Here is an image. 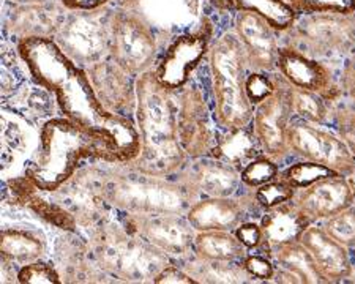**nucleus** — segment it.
Here are the masks:
<instances>
[{"instance_id":"nucleus-1","label":"nucleus","mask_w":355,"mask_h":284,"mask_svg":"<svg viewBox=\"0 0 355 284\" xmlns=\"http://www.w3.org/2000/svg\"><path fill=\"white\" fill-rule=\"evenodd\" d=\"M16 49L33 81L55 95L67 118L110 138L122 160L120 164L135 160L141 149L136 123L101 105L87 70L71 60L54 38H22Z\"/></svg>"},{"instance_id":"nucleus-2","label":"nucleus","mask_w":355,"mask_h":284,"mask_svg":"<svg viewBox=\"0 0 355 284\" xmlns=\"http://www.w3.org/2000/svg\"><path fill=\"white\" fill-rule=\"evenodd\" d=\"M175 94L158 82L153 70L136 78L135 116L141 149L127 166L175 177L190 160L179 141Z\"/></svg>"},{"instance_id":"nucleus-3","label":"nucleus","mask_w":355,"mask_h":284,"mask_svg":"<svg viewBox=\"0 0 355 284\" xmlns=\"http://www.w3.org/2000/svg\"><path fill=\"white\" fill-rule=\"evenodd\" d=\"M84 160L120 164L112 141L70 121L53 118L40 133V150L26 169V177L40 191L54 193L70 180Z\"/></svg>"},{"instance_id":"nucleus-4","label":"nucleus","mask_w":355,"mask_h":284,"mask_svg":"<svg viewBox=\"0 0 355 284\" xmlns=\"http://www.w3.org/2000/svg\"><path fill=\"white\" fill-rule=\"evenodd\" d=\"M106 196L117 212L187 215L200 196L179 177L142 172L127 164L106 172Z\"/></svg>"},{"instance_id":"nucleus-5","label":"nucleus","mask_w":355,"mask_h":284,"mask_svg":"<svg viewBox=\"0 0 355 284\" xmlns=\"http://www.w3.org/2000/svg\"><path fill=\"white\" fill-rule=\"evenodd\" d=\"M214 92V116L220 130H237L250 125L254 106L248 101L245 81L250 64L236 32H227L209 51Z\"/></svg>"},{"instance_id":"nucleus-6","label":"nucleus","mask_w":355,"mask_h":284,"mask_svg":"<svg viewBox=\"0 0 355 284\" xmlns=\"http://www.w3.org/2000/svg\"><path fill=\"white\" fill-rule=\"evenodd\" d=\"M92 253L107 275L125 283H155V278L175 260L122 224L103 223L92 234Z\"/></svg>"},{"instance_id":"nucleus-7","label":"nucleus","mask_w":355,"mask_h":284,"mask_svg":"<svg viewBox=\"0 0 355 284\" xmlns=\"http://www.w3.org/2000/svg\"><path fill=\"white\" fill-rule=\"evenodd\" d=\"M111 16L112 11L105 8L68 11L54 42L78 65H94L110 57Z\"/></svg>"},{"instance_id":"nucleus-8","label":"nucleus","mask_w":355,"mask_h":284,"mask_svg":"<svg viewBox=\"0 0 355 284\" xmlns=\"http://www.w3.org/2000/svg\"><path fill=\"white\" fill-rule=\"evenodd\" d=\"M158 55V42L136 13L112 11L110 57L133 78L152 70Z\"/></svg>"},{"instance_id":"nucleus-9","label":"nucleus","mask_w":355,"mask_h":284,"mask_svg":"<svg viewBox=\"0 0 355 284\" xmlns=\"http://www.w3.org/2000/svg\"><path fill=\"white\" fill-rule=\"evenodd\" d=\"M291 32V46L314 57L341 55L355 48V16L303 15Z\"/></svg>"},{"instance_id":"nucleus-10","label":"nucleus","mask_w":355,"mask_h":284,"mask_svg":"<svg viewBox=\"0 0 355 284\" xmlns=\"http://www.w3.org/2000/svg\"><path fill=\"white\" fill-rule=\"evenodd\" d=\"M289 153L300 160H310L334 169L343 177H349L355 170V158L340 138L322 123H313L292 117L288 130Z\"/></svg>"},{"instance_id":"nucleus-11","label":"nucleus","mask_w":355,"mask_h":284,"mask_svg":"<svg viewBox=\"0 0 355 284\" xmlns=\"http://www.w3.org/2000/svg\"><path fill=\"white\" fill-rule=\"evenodd\" d=\"M177 130L188 158L210 157L220 128L202 90L187 85L177 95Z\"/></svg>"},{"instance_id":"nucleus-12","label":"nucleus","mask_w":355,"mask_h":284,"mask_svg":"<svg viewBox=\"0 0 355 284\" xmlns=\"http://www.w3.org/2000/svg\"><path fill=\"white\" fill-rule=\"evenodd\" d=\"M106 172L98 168L78 169L70 180L53 193L55 202L68 210L78 224L95 227L112 208L106 196Z\"/></svg>"},{"instance_id":"nucleus-13","label":"nucleus","mask_w":355,"mask_h":284,"mask_svg":"<svg viewBox=\"0 0 355 284\" xmlns=\"http://www.w3.org/2000/svg\"><path fill=\"white\" fill-rule=\"evenodd\" d=\"M211 37L214 26L209 19H205L196 30L177 37L153 70L158 82L173 92H180L187 87L193 71L209 54Z\"/></svg>"},{"instance_id":"nucleus-14","label":"nucleus","mask_w":355,"mask_h":284,"mask_svg":"<svg viewBox=\"0 0 355 284\" xmlns=\"http://www.w3.org/2000/svg\"><path fill=\"white\" fill-rule=\"evenodd\" d=\"M120 213H122L120 224L125 229L142 237L174 260L185 259L193 253L198 232L188 221L187 215Z\"/></svg>"},{"instance_id":"nucleus-15","label":"nucleus","mask_w":355,"mask_h":284,"mask_svg":"<svg viewBox=\"0 0 355 284\" xmlns=\"http://www.w3.org/2000/svg\"><path fill=\"white\" fill-rule=\"evenodd\" d=\"M292 117V87L278 75L277 89L267 100L254 107L251 121L262 153L275 161H282L289 153L288 130Z\"/></svg>"},{"instance_id":"nucleus-16","label":"nucleus","mask_w":355,"mask_h":284,"mask_svg":"<svg viewBox=\"0 0 355 284\" xmlns=\"http://www.w3.org/2000/svg\"><path fill=\"white\" fill-rule=\"evenodd\" d=\"M264 212L256 202L254 191L232 197H200L188 210L187 218L196 232L231 231L248 221L253 213Z\"/></svg>"},{"instance_id":"nucleus-17","label":"nucleus","mask_w":355,"mask_h":284,"mask_svg":"<svg viewBox=\"0 0 355 284\" xmlns=\"http://www.w3.org/2000/svg\"><path fill=\"white\" fill-rule=\"evenodd\" d=\"M277 73L291 87L319 94L327 101L334 100V94L338 92L330 68L291 44L279 48Z\"/></svg>"},{"instance_id":"nucleus-18","label":"nucleus","mask_w":355,"mask_h":284,"mask_svg":"<svg viewBox=\"0 0 355 284\" xmlns=\"http://www.w3.org/2000/svg\"><path fill=\"white\" fill-rule=\"evenodd\" d=\"M101 105L112 114L128 117L136 109V78L111 57L85 68Z\"/></svg>"},{"instance_id":"nucleus-19","label":"nucleus","mask_w":355,"mask_h":284,"mask_svg":"<svg viewBox=\"0 0 355 284\" xmlns=\"http://www.w3.org/2000/svg\"><path fill=\"white\" fill-rule=\"evenodd\" d=\"M175 177L190 185L200 197H232L245 188L240 170L214 157L190 158Z\"/></svg>"},{"instance_id":"nucleus-20","label":"nucleus","mask_w":355,"mask_h":284,"mask_svg":"<svg viewBox=\"0 0 355 284\" xmlns=\"http://www.w3.org/2000/svg\"><path fill=\"white\" fill-rule=\"evenodd\" d=\"M292 201L310 223H320L351 207L355 204V197L347 177L334 175L297 190Z\"/></svg>"},{"instance_id":"nucleus-21","label":"nucleus","mask_w":355,"mask_h":284,"mask_svg":"<svg viewBox=\"0 0 355 284\" xmlns=\"http://www.w3.org/2000/svg\"><path fill=\"white\" fill-rule=\"evenodd\" d=\"M234 26L251 70L277 71L278 53L282 48L277 39L278 32L264 18L248 11H237Z\"/></svg>"},{"instance_id":"nucleus-22","label":"nucleus","mask_w":355,"mask_h":284,"mask_svg":"<svg viewBox=\"0 0 355 284\" xmlns=\"http://www.w3.org/2000/svg\"><path fill=\"white\" fill-rule=\"evenodd\" d=\"M300 243L313 256L325 283H341L354 274L349 248L336 242L319 223H311L303 231Z\"/></svg>"},{"instance_id":"nucleus-23","label":"nucleus","mask_w":355,"mask_h":284,"mask_svg":"<svg viewBox=\"0 0 355 284\" xmlns=\"http://www.w3.org/2000/svg\"><path fill=\"white\" fill-rule=\"evenodd\" d=\"M68 10L62 2L48 0L42 3L15 5L7 18V28L18 39L54 38L64 22Z\"/></svg>"},{"instance_id":"nucleus-24","label":"nucleus","mask_w":355,"mask_h":284,"mask_svg":"<svg viewBox=\"0 0 355 284\" xmlns=\"http://www.w3.org/2000/svg\"><path fill=\"white\" fill-rule=\"evenodd\" d=\"M259 224L262 227L264 242L257 251L267 256V253L275 247L299 242L303 231L311 223L295 206V202L289 201L282 204V206L264 210Z\"/></svg>"},{"instance_id":"nucleus-25","label":"nucleus","mask_w":355,"mask_h":284,"mask_svg":"<svg viewBox=\"0 0 355 284\" xmlns=\"http://www.w3.org/2000/svg\"><path fill=\"white\" fill-rule=\"evenodd\" d=\"M259 155H264V153L250 123L237 130H220L218 139L210 157L242 170L246 164Z\"/></svg>"},{"instance_id":"nucleus-26","label":"nucleus","mask_w":355,"mask_h":284,"mask_svg":"<svg viewBox=\"0 0 355 284\" xmlns=\"http://www.w3.org/2000/svg\"><path fill=\"white\" fill-rule=\"evenodd\" d=\"M180 263L188 274L196 283L211 284H240L253 283L254 280L248 275L242 263H225V260H207L200 259L196 254H190L185 259L175 260Z\"/></svg>"},{"instance_id":"nucleus-27","label":"nucleus","mask_w":355,"mask_h":284,"mask_svg":"<svg viewBox=\"0 0 355 284\" xmlns=\"http://www.w3.org/2000/svg\"><path fill=\"white\" fill-rule=\"evenodd\" d=\"M250 251L231 231H204L194 238L193 254L207 260L242 263Z\"/></svg>"},{"instance_id":"nucleus-28","label":"nucleus","mask_w":355,"mask_h":284,"mask_svg":"<svg viewBox=\"0 0 355 284\" xmlns=\"http://www.w3.org/2000/svg\"><path fill=\"white\" fill-rule=\"evenodd\" d=\"M275 265L291 272L292 275L299 278L300 283L306 284H324L325 280L320 275L316 263H314L310 251L299 242L284 243V245L275 247L267 253Z\"/></svg>"},{"instance_id":"nucleus-29","label":"nucleus","mask_w":355,"mask_h":284,"mask_svg":"<svg viewBox=\"0 0 355 284\" xmlns=\"http://www.w3.org/2000/svg\"><path fill=\"white\" fill-rule=\"evenodd\" d=\"M2 258L13 264H28L42 259L44 240L37 232L28 229H3L0 237Z\"/></svg>"},{"instance_id":"nucleus-30","label":"nucleus","mask_w":355,"mask_h":284,"mask_svg":"<svg viewBox=\"0 0 355 284\" xmlns=\"http://www.w3.org/2000/svg\"><path fill=\"white\" fill-rule=\"evenodd\" d=\"M236 11H248L264 18L277 32H288L299 13L288 0H236Z\"/></svg>"},{"instance_id":"nucleus-31","label":"nucleus","mask_w":355,"mask_h":284,"mask_svg":"<svg viewBox=\"0 0 355 284\" xmlns=\"http://www.w3.org/2000/svg\"><path fill=\"white\" fill-rule=\"evenodd\" d=\"M292 114L300 121L325 123L329 118V101L322 95L292 87Z\"/></svg>"},{"instance_id":"nucleus-32","label":"nucleus","mask_w":355,"mask_h":284,"mask_svg":"<svg viewBox=\"0 0 355 284\" xmlns=\"http://www.w3.org/2000/svg\"><path fill=\"white\" fill-rule=\"evenodd\" d=\"M334 175L340 174H336L334 169L324 166V164L320 163L300 160L286 168L283 172H279V179L284 180L286 184H289L292 188H295L297 191L306 188V186L316 184V181L334 177Z\"/></svg>"},{"instance_id":"nucleus-33","label":"nucleus","mask_w":355,"mask_h":284,"mask_svg":"<svg viewBox=\"0 0 355 284\" xmlns=\"http://www.w3.org/2000/svg\"><path fill=\"white\" fill-rule=\"evenodd\" d=\"M279 177L278 161L272 160L267 155H259L251 160L246 166L240 170V179L245 188L254 190Z\"/></svg>"},{"instance_id":"nucleus-34","label":"nucleus","mask_w":355,"mask_h":284,"mask_svg":"<svg viewBox=\"0 0 355 284\" xmlns=\"http://www.w3.org/2000/svg\"><path fill=\"white\" fill-rule=\"evenodd\" d=\"M319 224L341 245L349 249H355V204L341 210L334 217L320 221Z\"/></svg>"},{"instance_id":"nucleus-35","label":"nucleus","mask_w":355,"mask_h":284,"mask_svg":"<svg viewBox=\"0 0 355 284\" xmlns=\"http://www.w3.org/2000/svg\"><path fill=\"white\" fill-rule=\"evenodd\" d=\"M299 15L355 16V0H288Z\"/></svg>"},{"instance_id":"nucleus-36","label":"nucleus","mask_w":355,"mask_h":284,"mask_svg":"<svg viewBox=\"0 0 355 284\" xmlns=\"http://www.w3.org/2000/svg\"><path fill=\"white\" fill-rule=\"evenodd\" d=\"M253 191L256 202L259 204V207L262 210H268L277 206H282L284 202H289L294 199L295 195V188H292L289 184H286V181L279 177L268 181L266 185L257 186Z\"/></svg>"},{"instance_id":"nucleus-37","label":"nucleus","mask_w":355,"mask_h":284,"mask_svg":"<svg viewBox=\"0 0 355 284\" xmlns=\"http://www.w3.org/2000/svg\"><path fill=\"white\" fill-rule=\"evenodd\" d=\"M277 81L278 75L251 70L245 81V92L250 103L256 107L262 101L267 100L275 92V89H277Z\"/></svg>"},{"instance_id":"nucleus-38","label":"nucleus","mask_w":355,"mask_h":284,"mask_svg":"<svg viewBox=\"0 0 355 284\" xmlns=\"http://www.w3.org/2000/svg\"><path fill=\"white\" fill-rule=\"evenodd\" d=\"M21 284H60V275L53 265L40 263L24 264L18 272V280Z\"/></svg>"},{"instance_id":"nucleus-39","label":"nucleus","mask_w":355,"mask_h":284,"mask_svg":"<svg viewBox=\"0 0 355 284\" xmlns=\"http://www.w3.org/2000/svg\"><path fill=\"white\" fill-rule=\"evenodd\" d=\"M245 270L254 281L270 283L275 274V263L262 253H248L242 260Z\"/></svg>"},{"instance_id":"nucleus-40","label":"nucleus","mask_w":355,"mask_h":284,"mask_svg":"<svg viewBox=\"0 0 355 284\" xmlns=\"http://www.w3.org/2000/svg\"><path fill=\"white\" fill-rule=\"evenodd\" d=\"M336 133L346 142L349 150L355 158V111L352 109H340L335 117Z\"/></svg>"},{"instance_id":"nucleus-41","label":"nucleus","mask_w":355,"mask_h":284,"mask_svg":"<svg viewBox=\"0 0 355 284\" xmlns=\"http://www.w3.org/2000/svg\"><path fill=\"white\" fill-rule=\"evenodd\" d=\"M234 234L237 236L240 242L243 243V247L248 249V251H253V249H259L262 247V242H264V236H262V227L256 221H245V223L240 224Z\"/></svg>"},{"instance_id":"nucleus-42","label":"nucleus","mask_w":355,"mask_h":284,"mask_svg":"<svg viewBox=\"0 0 355 284\" xmlns=\"http://www.w3.org/2000/svg\"><path fill=\"white\" fill-rule=\"evenodd\" d=\"M155 284H196V281L179 263H173L155 278Z\"/></svg>"},{"instance_id":"nucleus-43","label":"nucleus","mask_w":355,"mask_h":284,"mask_svg":"<svg viewBox=\"0 0 355 284\" xmlns=\"http://www.w3.org/2000/svg\"><path fill=\"white\" fill-rule=\"evenodd\" d=\"M68 11H94L105 8L111 0H60Z\"/></svg>"},{"instance_id":"nucleus-44","label":"nucleus","mask_w":355,"mask_h":284,"mask_svg":"<svg viewBox=\"0 0 355 284\" xmlns=\"http://www.w3.org/2000/svg\"><path fill=\"white\" fill-rule=\"evenodd\" d=\"M210 5L220 11L236 10V0H209Z\"/></svg>"},{"instance_id":"nucleus-45","label":"nucleus","mask_w":355,"mask_h":284,"mask_svg":"<svg viewBox=\"0 0 355 284\" xmlns=\"http://www.w3.org/2000/svg\"><path fill=\"white\" fill-rule=\"evenodd\" d=\"M8 2L15 3V5H28V3H42V2H48V0H8Z\"/></svg>"},{"instance_id":"nucleus-46","label":"nucleus","mask_w":355,"mask_h":284,"mask_svg":"<svg viewBox=\"0 0 355 284\" xmlns=\"http://www.w3.org/2000/svg\"><path fill=\"white\" fill-rule=\"evenodd\" d=\"M347 180H349V184H351V188L354 191V197H355V170H354L351 175H349Z\"/></svg>"}]
</instances>
